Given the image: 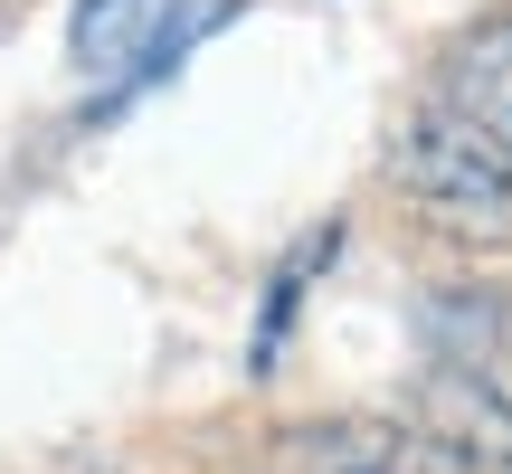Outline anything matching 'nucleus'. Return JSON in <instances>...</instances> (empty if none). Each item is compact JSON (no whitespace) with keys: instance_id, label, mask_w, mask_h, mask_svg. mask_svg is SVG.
Masks as SVG:
<instances>
[{"instance_id":"nucleus-1","label":"nucleus","mask_w":512,"mask_h":474,"mask_svg":"<svg viewBox=\"0 0 512 474\" xmlns=\"http://www.w3.org/2000/svg\"><path fill=\"white\" fill-rule=\"evenodd\" d=\"M399 190L427 209L446 237H475V247H503L512 237V152L484 143L465 114L427 105L399 124Z\"/></svg>"},{"instance_id":"nucleus-2","label":"nucleus","mask_w":512,"mask_h":474,"mask_svg":"<svg viewBox=\"0 0 512 474\" xmlns=\"http://www.w3.org/2000/svg\"><path fill=\"white\" fill-rule=\"evenodd\" d=\"M418 332H427V361L456 370V380L512 399V294L494 285H437L418 304Z\"/></svg>"},{"instance_id":"nucleus-3","label":"nucleus","mask_w":512,"mask_h":474,"mask_svg":"<svg viewBox=\"0 0 512 474\" xmlns=\"http://www.w3.org/2000/svg\"><path fill=\"white\" fill-rule=\"evenodd\" d=\"M408 427L427 437V456L446 474H512V399L456 380V370H427L418 380V418Z\"/></svg>"},{"instance_id":"nucleus-4","label":"nucleus","mask_w":512,"mask_h":474,"mask_svg":"<svg viewBox=\"0 0 512 474\" xmlns=\"http://www.w3.org/2000/svg\"><path fill=\"white\" fill-rule=\"evenodd\" d=\"M285 474H446L418 427L389 418H313L285 427Z\"/></svg>"},{"instance_id":"nucleus-5","label":"nucleus","mask_w":512,"mask_h":474,"mask_svg":"<svg viewBox=\"0 0 512 474\" xmlns=\"http://www.w3.org/2000/svg\"><path fill=\"white\" fill-rule=\"evenodd\" d=\"M437 105L465 114L484 143L512 152V10L475 19V29L456 38V57H446V76H437Z\"/></svg>"},{"instance_id":"nucleus-6","label":"nucleus","mask_w":512,"mask_h":474,"mask_svg":"<svg viewBox=\"0 0 512 474\" xmlns=\"http://www.w3.org/2000/svg\"><path fill=\"white\" fill-rule=\"evenodd\" d=\"M162 29H171V0H76L67 48L86 76H114V67H143V48Z\"/></svg>"},{"instance_id":"nucleus-7","label":"nucleus","mask_w":512,"mask_h":474,"mask_svg":"<svg viewBox=\"0 0 512 474\" xmlns=\"http://www.w3.org/2000/svg\"><path fill=\"white\" fill-rule=\"evenodd\" d=\"M332 247H342V228L323 219V228L304 237V247L285 256V266H275V285H266V313H256V342H247V370H256V380H266V370H275V351H285V323H294V313H304V285H313V266H323Z\"/></svg>"}]
</instances>
